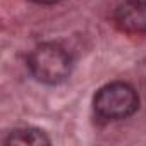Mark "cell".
Segmentation results:
<instances>
[{
    "mask_svg": "<svg viewBox=\"0 0 146 146\" xmlns=\"http://www.w3.org/2000/svg\"><path fill=\"white\" fill-rule=\"evenodd\" d=\"M28 67L36 81L57 86L72 72V57L58 43H41L28 57Z\"/></svg>",
    "mask_w": 146,
    "mask_h": 146,
    "instance_id": "cell-1",
    "label": "cell"
},
{
    "mask_svg": "<svg viewBox=\"0 0 146 146\" xmlns=\"http://www.w3.org/2000/svg\"><path fill=\"white\" fill-rule=\"evenodd\" d=\"M93 108L103 120H124L139 108V95L129 83H108L96 91Z\"/></svg>",
    "mask_w": 146,
    "mask_h": 146,
    "instance_id": "cell-2",
    "label": "cell"
},
{
    "mask_svg": "<svg viewBox=\"0 0 146 146\" xmlns=\"http://www.w3.org/2000/svg\"><path fill=\"white\" fill-rule=\"evenodd\" d=\"M113 21L117 28L125 33H146V2L144 0H125L115 9Z\"/></svg>",
    "mask_w": 146,
    "mask_h": 146,
    "instance_id": "cell-3",
    "label": "cell"
},
{
    "mask_svg": "<svg viewBox=\"0 0 146 146\" xmlns=\"http://www.w3.org/2000/svg\"><path fill=\"white\" fill-rule=\"evenodd\" d=\"M50 137L45 131L36 127H19L9 132V136L4 139V144H31V146H43L50 144Z\"/></svg>",
    "mask_w": 146,
    "mask_h": 146,
    "instance_id": "cell-4",
    "label": "cell"
},
{
    "mask_svg": "<svg viewBox=\"0 0 146 146\" xmlns=\"http://www.w3.org/2000/svg\"><path fill=\"white\" fill-rule=\"evenodd\" d=\"M35 4H40V5H53V4H58L62 0H31Z\"/></svg>",
    "mask_w": 146,
    "mask_h": 146,
    "instance_id": "cell-5",
    "label": "cell"
}]
</instances>
